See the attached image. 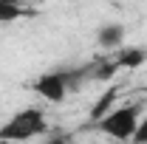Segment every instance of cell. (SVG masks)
<instances>
[{"instance_id":"4","label":"cell","mask_w":147,"mask_h":144,"mask_svg":"<svg viewBox=\"0 0 147 144\" xmlns=\"http://www.w3.org/2000/svg\"><path fill=\"white\" fill-rule=\"evenodd\" d=\"M113 59L119 62L122 71H136V68H142L147 62V48L144 45H119Z\"/></svg>"},{"instance_id":"7","label":"cell","mask_w":147,"mask_h":144,"mask_svg":"<svg viewBox=\"0 0 147 144\" xmlns=\"http://www.w3.org/2000/svg\"><path fill=\"white\" fill-rule=\"evenodd\" d=\"M119 71H122V68H119V62H116L113 57H110V59H96L91 65V79H96V82H110Z\"/></svg>"},{"instance_id":"10","label":"cell","mask_w":147,"mask_h":144,"mask_svg":"<svg viewBox=\"0 0 147 144\" xmlns=\"http://www.w3.org/2000/svg\"><path fill=\"white\" fill-rule=\"evenodd\" d=\"M48 144H71V133H62V130H54Z\"/></svg>"},{"instance_id":"9","label":"cell","mask_w":147,"mask_h":144,"mask_svg":"<svg viewBox=\"0 0 147 144\" xmlns=\"http://www.w3.org/2000/svg\"><path fill=\"white\" fill-rule=\"evenodd\" d=\"M130 141L133 144H147V110H144V116L139 119V127H136V133H133Z\"/></svg>"},{"instance_id":"12","label":"cell","mask_w":147,"mask_h":144,"mask_svg":"<svg viewBox=\"0 0 147 144\" xmlns=\"http://www.w3.org/2000/svg\"><path fill=\"white\" fill-rule=\"evenodd\" d=\"M0 3H20V0H0Z\"/></svg>"},{"instance_id":"5","label":"cell","mask_w":147,"mask_h":144,"mask_svg":"<svg viewBox=\"0 0 147 144\" xmlns=\"http://www.w3.org/2000/svg\"><path fill=\"white\" fill-rule=\"evenodd\" d=\"M125 26L122 23H105L99 31H96V42H99V48H105V51H116L119 45H125Z\"/></svg>"},{"instance_id":"11","label":"cell","mask_w":147,"mask_h":144,"mask_svg":"<svg viewBox=\"0 0 147 144\" xmlns=\"http://www.w3.org/2000/svg\"><path fill=\"white\" fill-rule=\"evenodd\" d=\"M0 144H14V141H9V139H0Z\"/></svg>"},{"instance_id":"2","label":"cell","mask_w":147,"mask_h":144,"mask_svg":"<svg viewBox=\"0 0 147 144\" xmlns=\"http://www.w3.org/2000/svg\"><path fill=\"white\" fill-rule=\"evenodd\" d=\"M48 133V119L40 108H23L17 110L6 124L0 127V139H9V141H31L37 136H45Z\"/></svg>"},{"instance_id":"3","label":"cell","mask_w":147,"mask_h":144,"mask_svg":"<svg viewBox=\"0 0 147 144\" xmlns=\"http://www.w3.org/2000/svg\"><path fill=\"white\" fill-rule=\"evenodd\" d=\"M34 93L40 99H45V102H51V105H59V102H65V96L71 93L68 88V82H65V71H51V73H42V76H37L34 79Z\"/></svg>"},{"instance_id":"6","label":"cell","mask_w":147,"mask_h":144,"mask_svg":"<svg viewBox=\"0 0 147 144\" xmlns=\"http://www.w3.org/2000/svg\"><path fill=\"white\" fill-rule=\"evenodd\" d=\"M113 105H119V85H108V90L91 105V110H88V122H91V124H93V122H99Z\"/></svg>"},{"instance_id":"8","label":"cell","mask_w":147,"mask_h":144,"mask_svg":"<svg viewBox=\"0 0 147 144\" xmlns=\"http://www.w3.org/2000/svg\"><path fill=\"white\" fill-rule=\"evenodd\" d=\"M26 14L20 3H0V23H14Z\"/></svg>"},{"instance_id":"1","label":"cell","mask_w":147,"mask_h":144,"mask_svg":"<svg viewBox=\"0 0 147 144\" xmlns=\"http://www.w3.org/2000/svg\"><path fill=\"white\" fill-rule=\"evenodd\" d=\"M139 119H142V105L125 102V105H113L99 122H93V127L113 141H130L139 127Z\"/></svg>"}]
</instances>
